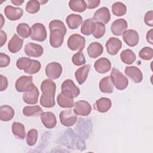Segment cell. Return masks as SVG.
<instances>
[{"label": "cell", "mask_w": 153, "mask_h": 153, "mask_svg": "<svg viewBox=\"0 0 153 153\" xmlns=\"http://www.w3.org/2000/svg\"><path fill=\"white\" fill-rule=\"evenodd\" d=\"M4 13L6 17L10 20H17L20 19L23 13L21 8L14 7L11 5H7L4 9Z\"/></svg>", "instance_id": "cell-17"}, {"label": "cell", "mask_w": 153, "mask_h": 153, "mask_svg": "<svg viewBox=\"0 0 153 153\" xmlns=\"http://www.w3.org/2000/svg\"><path fill=\"white\" fill-rule=\"evenodd\" d=\"M39 93L37 87L34 85L29 90L24 92L23 94V101L29 105H34L38 102Z\"/></svg>", "instance_id": "cell-13"}, {"label": "cell", "mask_w": 153, "mask_h": 153, "mask_svg": "<svg viewBox=\"0 0 153 153\" xmlns=\"http://www.w3.org/2000/svg\"><path fill=\"white\" fill-rule=\"evenodd\" d=\"M62 93L72 98L76 97L80 93L79 88L75 85L71 79L65 80L61 86Z\"/></svg>", "instance_id": "cell-6"}, {"label": "cell", "mask_w": 153, "mask_h": 153, "mask_svg": "<svg viewBox=\"0 0 153 153\" xmlns=\"http://www.w3.org/2000/svg\"><path fill=\"white\" fill-rule=\"evenodd\" d=\"M56 88V84L51 79H46L42 82L41 90L42 94L40 98V104L43 107L49 108L54 106Z\"/></svg>", "instance_id": "cell-2"}, {"label": "cell", "mask_w": 153, "mask_h": 153, "mask_svg": "<svg viewBox=\"0 0 153 153\" xmlns=\"http://www.w3.org/2000/svg\"><path fill=\"white\" fill-rule=\"evenodd\" d=\"M103 51V47L100 43L93 42L87 48V53L90 57L95 59L99 57Z\"/></svg>", "instance_id": "cell-22"}, {"label": "cell", "mask_w": 153, "mask_h": 153, "mask_svg": "<svg viewBox=\"0 0 153 153\" xmlns=\"http://www.w3.org/2000/svg\"><path fill=\"white\" fill-rule=\"evenodd\" d=\"M127 26V22L126 20L123 19H119L112 23L111 26V29L114 35L120 36L126 30Z\"/></svg>", "instance_id": "cell-16"}, {"label": "cell", "mask_w": 153, "mask_h": 153, "mask_svg": "<svg viewBox=\"0 0 153 153\" xmlns=\"http://www.w3.org/2000/svg\"><path fill=\"white\" fill-rule=\"evenodd\" d=\"M10 57L3 53H0V67L1 68L7 67L10 64Z\"/></svg>", "instance_id": "cell-43"}, {"label": "cell", "mask_w": 153, "mask_h": 153, "mask_svg": "<svg viewBox=\"0 0 153 153\" xmlns=\"http://www.w3.org/2000/svg\"><path fill=\"white\" fill-rule=\"evenodd\" d=\"M139 56L143 60H149L153 57V50L149 47H145L140 50L139 53Z\"/></svg>", "instance_id": "cell-40"}, {"label": "cell", "mask_w": 153, "mask_h": 153, "mask_svg": "<svg viewBox=\"0 0 153 153\" xmlns=\"http://www.w3.org/2000/svg\"><path fill=\"white\" fill-rule=\"evenodd\" d=\"M111 14L109 9L107 7H103L97 10L93 17V20L97 22H100L103 24H106L110 20Z\"/></svg>", "instance_id": "cell-14"}, {"label": "cell", "mask_w": 153, "mask_h": 153, "mask_svg": "<svg viewBox=\"0 0 153 153\" xmlns=\"http://www.w3.org/2000/svg\"><path fill=\"white\" fill-rule=\"evenodd\" d=\"M49 29L50 45L53 48L60 47L63 42L64 36L66 33L65 24L60 20H54L50 22Z\"/></svg>", "instance_id": "cell-1"}, {"label": "cell", "mask_w": 153, "mask_h": 153, "mask_svg": "<svg viewBox=\"0 0 153 153\" xmlns=\"http://www.w3.org/2000/svg\"><path fill=\"white\" fill-rule=\"evenodd\" d=\"M0 90L2 91L7 88L8 82L7 78L2 75H0Z\"/></svg>", "instance_id": "cell-45"}, {"label": "cell", "mask_w": 153, "mask_h": 153, "mask_svg": "<svg viewBox=\"0 0 153 153\" xmlns=\"http://www.w3.org/2000/svg\"><path fill=\"white\" fill-rule=\"evenodd\" d=\"M105 26L104 24L100 22H96L94 23V29L93 31V35L94 38L98 39L102 38L105 33Z\"/></svg>", "instance_id": "cell-36"}, {"label": "cell", "mask_w": 153, "mask_h": 153, "mask_svg": "<svg viewBox=\"0 0 153 153\" xmlns=\"http://www.w3.org/2000/svg\"><path fill=\"white\" fill-rule=\"evenodd\" d=\"M95 70L100 74H104L108 72L111 68V63L106 58L102 57L96 60L94 64Z\"/></svg>", "instance_id": "cell-19"}, {"label": "cell", "mask_w": 153, "mask_h": 153, "mask_svg": "<svg viewBox=\"0 0 153 153\" xmlns=\"http://www.w3.org/2000/svg\"><path fill=\"white\" fill-rule=\"evenodd\" d=\"M7 39V34L6 33L3 31L2 30H1L0 32V47H2L4 45V44L6 42Z\"/></svg>", "instance_id": "cell-47"}, {"label": "cell", "mask_w": 153, "mask_h": 153, "mask_svg": "<svg viewBox=\"0 0 153 153\" xmlns=\"http://www.w3.org/2000/svg\"><path fill=\"white\" fill-rule=\"evenodd\" d=\"M31 39L39 42L45 41L47 38V30L44 25L40 23H36L31 27Z\"/></svg>", "instance_id": "cell-4"}, {"label": "cell", "mask_w": 153, "mask_h": 153, "mask_svg": "<svg viewBox=\"0 0 153 153\" xmlns=\"http://www.w3.org/2000/svg\"><path fill=\"white\" fill-rule=\"evenodd\" d=\"M40 8V2L38 1L31 0L27 2L26 6V10L30 14H35L39 11Z\"/></svg>", "instance_id": "cell-38"}, {"label": "cell", "mask_w": 153, "mask_h": 153, "mask_svg": "<svg viewBox=\"0 0 153 153\" xmlns=\"http://www.w3.org/2000/svg\"><path fill=\"white\" fill-rule=\"evenodd\" d=\"M41 63L36 60H32V64L30 66V68L25 71V73L28 74H34L37 73L39 70L41 69Z\"/></svg>", "instance_id": "cell-42"}, {"label": "cell", "mask_w": 153, "mask_h": 153, "mask_svg": "<svg viewBox=\"0 0 153 153\" xmlns=\"http://www.w3.org/2000/svg\"><path fill=\"white\" fill-rule=\"evenodd\" d=\"M94 26V23L93 19H87L82 24L81 27V32L85 35H90L93 33Z\"/></svg>", "instance_id": "cell-33"}, {"label": "cell", "mask_w": 153, "mask_h": 153, "mask_svg": "<svg viewBox=\"0 0 153 153\" xmlns=\"http://www.w3.org/2000/svg\"><path fill=\"white\" fill-rule=\"evenodd\" d=\"M1 27H2V26H3V25H4V18H3V16H2V14H1Z\"/></svg>", "instance_id": "cell-50"}, {"label": "cell", "mask_w": 153, "mask_h": 153, "mask_svg": "<svg viewBox=\"0 0 153 153\" xmlns=\"http://www.w3.org/2000/svg\"><path fill=\"white\" fill-rule=\"evenodd\" d=\"M59 117L60 123L66 127L74 126L77 120V115L72 109L62 111L60 113Z\"/></svg>", "instance_id": "cell-7"}, {"label": "cell", "mask_w": 153, "mask_h": 153, "mask_svg": "<svg viewBox=\"0 0 153 153\" xmlns=\"http://www.w3.org/2000/svg\"><path fill=\"white\" fill-rule=\"evenodd\" d=\"M42 108L38 106H27L23 109V113L27 117H37L41 115L42 113Z\"/></svg>", "instance_id": "cell-31"}, {"label": "cell", "mask_w": 153, "mask_h": 153, "mask_svg": "<svg viewBox=\"0 0 153 153\" xmlns=\"http://www.w3.org/2000/svg\"><path fill=\"white\" fill-rule=\"evenodd\" d=\"M74 111L78 115L87 116L91 111L90 104L85 100H79L75 103Z\"/></svg>", "instance_id": "cell-10"}, {"label": "cell", "mask_w": 153, "mask_h": 153, "mask_svg": "<svg viewBox=\"0 0 153 153\" xmlns=\"http://www.w3.org/2000/svg\"><path fill=\"white\" fill-rule=\"evenodd\" d=\"M14 115V110L8 105H2L0 107V119L2 121L11 120Z\"/></svg>", "instance_id": "cell-25"}, {"label": "cell", "mask_w": 153, "mask_h": 153, "mask_svg": "<svg viewBox=\"0 0 153 153\" xmlns=\"http://www.w3.org/2000/svg\"><path fill=\"white\" fill-rule=\"evenodd\" d=\"M90 69V65H84L78 69H77L75 73V78L79 85L82 84L87 78L88 72Z\"/></svg>", "instance_id": "cell-24"}, {"label": "cell", "mask_w": 153, "mask_h": 153, "mask_svg": "<svg viewBox=\"0 0 153 153\" xmlns=\"http://www.w3.org/2000/svg\"><path fill=\"white\" fill-rule=\"evenodd\" d=\"M41 120L44 126L47 128L54 127L57 123L56 116L51 112H42L41 115Z\"/></svg>", "instance_id": "cell-20"}, {"label": "cell", "mask_w": 153, "mask_h": 153, "mask_svg": "<svg viewBox=\"0 0 153 153\" xmlns=\"http://www.w3.org/2000/svg\"><path fill=\"white\" fill-rule=\"evenodd\" d=\"M120 57L123 63L127 65H131L135 61L136 56L132 50L126 49L121 53Z\"/></svg>", "instance_id": "cell-30"}, {"label": "cell", "mask_w": 153, "mask_h": 153, "mask_svg": "<svg viewBox=\"0 0 153 153\" xmlns=\"http://www.w3.org/2000/svg\"><path fill=\"white\" fill-rule=\"evenodd\" d=\"M110 77L113 85L117 89L123 90L127 87L128 84V80L127 78L117 68H112Z\"/></svg>", "instance_id": "cell-3"}, {"label": "cell", "mask_w": 153, "mask_h": 153, "mask_svg": "<svg viewBox=\"0 0 153 153\" xmlns=\"http://www.w3.org/2000/svg\"><path fill=\"white\" fill-rule=\"evenodd\" d=\"M25 54L29 57H39L42 55L44 50L41 45L29 42L25 45Z\"/></svg>", "instance_id": "cell-11"}, {"label": "cell", "mask_w": 153, "mask_h": 153, "mask_svg": "<svg viewBox=\"0 0 153 153\" xmlns=\"http://www.w3.org/2000/svg\"><path fill=\"white\" fill-rule=\"evenodd\" d=\"M99 89L102 93H112L114 90V85L109 76L104 77L100 80L99 82Z\"/></svg>", "instance_id": "cell-28"}, {"label": "cell", "mask_w": 153, "mask_h": 153, "mask_svg": "<svg viewBox=\"0 0 153 153\" xmlns=\"http://www.w3.org/2000/svg\"><path fill=\"white\" fill-rule=\"evenodd\" d=\"M123 38L125 43L130 47L136 46L139 40L138 33L133 29L126 30L123 33Z\"/></svg>", "instance_id": "cell-12"}, {"label": "cell", "mask_w": 153, "mask_h": 153, "mask_svg": "<svg viewBox=\"0 0 153 153\" xmlns=\"http://www.w3.org/2000/svg\"><path fill=\"white\" fill-rule=\"evenodd\" d=\"M23 40L18 36L17 34H14L8 44V50L12 53H16L22 47Z\"/></svg>", "instance_id": "cell-23"}, {"label": "cell", "mask_w": 153, "mask_h": 153, "mask_svg": "<svg viewBox=\"0 0 153 153\" xmlns=\"http://www.w3.org/2000/svg\"><path fill=\"white\" fill-rule=\"evenodd\" d=\"M38 139V131L35 129L32 128L30 129L27 133L26 136V142L29 146H33L34 145Z\"/></svg>", "instance_id": "cell-39"}, {"label": "cell", "mask_w": 153, "mask_h": 153, "mask_svg": "<svg viewBox=\"0 0 153 153\" xmlns=\"http://www.w3.org/2000/svg\"><path fill=\"white\" fill-rule=\"evenodd\" d=\"M85 44V38L79 34H73L71 35L68 40V48L72 51H82Z\"/></svg>", "instance_id": "cell-5"}, {"label": "cell", "mask_w": 153, "mask_h": 153, "mask_svg": "<svg viewBox=\"0 0 153 153\" xmlns=\"http://www.w3.org/2000/svg\"><path fill=\"white\" fill-rule=\"evenodd\" d=\"M33 78L32 76H22L19 78L15 84L16 89L19 92H25L31 88H32L35 85L32 82Z\"/></svg>", "instance_id": "cell-8"}, {"label": "cell", "mask_w": 153, "mask_h": 153, "mask_svg": "<svg viewBox=\"0 0 153 153\" xmlns=\"http://www.w3.org/2000/svg\"><path fill=\"white\" fill-rule=\"evenodd\" d=\"M152 18H153V11L152 10H151V11H149L148 12H146V13L145 14V17H144V21H145V23L152 27L153 26V22H152Z\"/></svg>", "instance_id": "cell-44"}, {"label": "cell", "mask_w": 153, "mask_h": 153, "mask_svg": "<svg viewBox=\"0 0 153 153\" xmlns=\"http://www.w3.org/2000/svg\"><path fill=\"white\" fill-rule=\"evenodd\" d=\"M32 59H30L29 57H22L17 60L16 62V66L18 69L23 70L25 72L30 68L32 64Z\"/></svg>", "instance_id": "cell-37"}, {"label": "cell", "mask_w": 153, "mask_h": 153, "mask_svg": "<svg viewBox=\"0 0 153 153\" xmlns=\"http://www.w3.org/2000/svg\"><path fill=\"white\" fill-rule=\"evenodd\" d=\"M125 74L136 83H139L142 81V73L141 71L136 66H127L125 69Z\"/></svg>", "instance_id": "cell-18"}, {"label": "cell", "mask_w": 153, "mask_h": 153, "mask_svg": "<svg viewBox=\"0 0 153 153\" xmlns=\"http://www.w3.org/2000/svg\"><path fill=\"white\" fill-rule=\"evenodd\" d=\"M62 72V67L57 62H54L48 64L45 68L46 75L50 79H56L60 77Z\"/></svg>", "instance_id": "cell-9"}, {"label": "cell", "mask_w": 153, "mask_h": 153, "mask_svg": "<svg viewBox=\"0 0 153 153\" xmlns=\"http://www.w3.org/2000/svg\"><path fill=\"white\" fill-rule=\"evenodd\" d=\"M57 102L59 106L63 108H71L74 106L73 98L60 93L57 97Z\"/></svg>", "instance_id": "cell-26"}, {"label": "cell", "mask_w": 153, "mask_h": 153, "mask_svg": "<svg viewBox=\"0 0 153 153\" xmlns=\"http://www.w3.org/2000/svg\"><path fill=\"white\" fill-rule=\"evenodd\" d=\"M87 7L89 9H93L99 6L100 1L99 0H87L85 1Z\"/></svg>", "instance_id": "cell-46"}, {"label": "cell", "mask_w": 153, "mask_h": 153, "mask_svg": "<svg viewBox=\"0 0 153 153\" xmlns=\"http://www.w3.org/2000/svg\"><path fill=\"white\" fill-rule=\"evenodd\" d=\"M69 6L72 11L79 13L84 11L87 8V4L83 0H71L69 2Z\"/></svg>", "instance_id": "cell-32"}, {"label": "cell", "mask_w": 153, "mask_h": 153, "mask_svg": "<svg viewBox=\"0 0 153 153\" xmlns=\"http://www.w3.org/2000/svg\"><path fill=\"white\" fill-rule=\"evenodd\" d=\"M73 63L76 66H81L85 63V59L82 51H79L72 57Z\"/></svg>", "instance_id": "cell-41"}, {"label": "cell", "mask_w": 153, "mask_h": 153, "mask_svg": "<svg viewBox=\"0 0 153 153\" xmlns=\"http://www.w3.org/2000/svg\"><path fill=\"white\" fill-rule=\"evenodd\" d=\"M122 42L117 38L111 37L106 43V47L108 54L110 55H115L121 48Z\"/></svg>", "instance_id": "cell-15"}, {"label": "cell", "mask_w": 153, "mask_h": 153, "mask_svg": "<svg viewBox=\"0 0 153 153\" xmlns=\"http://www.w3.org/2000/svg\"><path fill=\"white\" fill-rule=\"evenodd\" d=\"M11 2L13 4L16 5H22L24 2V1L23 0H22V1H20V0H12Z\"/></svg>", "instance_id": "cell-49"}, {"label": "cell", "mask_w": 153, "mask_h": 153, "mask_svg": "<svg viewBox=\"0 0 153 153\" xmlns=\"http://www.w3.org/2000/svg\"><path fill=\"white\" fill-rule=\"evenodd\" d=\"M17 33L23 38H27L31 35V28L26 23H20L16 29Z\"/></svg>", "instance_id": "cell-35"}, {"label": "cell", "mask_w": 153, "mask_h": 153, "mask_svg": "<svg viewBox=\"0 0 153 153\" xmlns=\"http://www.w3.org/2000/svg\"><path fill=\"white\" fill-rule=\"evenodd\" d=\"M152 32L153 29L149 30L146 34V39L147 41L151 44H153V36H152Z\"/></svg>", "instance_id": "cell-48"}, {"label": "cell", "mask_w": 153, "mask_h": 153, "mask_svg": "<svg viewBox=\"0 0 153 153\" xmlns=\"http://www.w3.org/2000/svg\"><path fill=\"white\" fill-rule=\"evenodd\" d=\"M112 11L116 16H122L126 13V5L121 2H116L112 5Z\"/></svg>", "instance_id": "cell-34"}, {"label": "cell", "mask_w": 153, "mask_h": 153, "mask_svg": "<svg viewBox=\"0 0 153 153\" xmlns=\"http://www.w3.org/2000/svg\"><path fill=\"white\" fill-rule=\"evenodd\" d=\"M11 129L13 134L17 139H25L26 136V131L25 126L22 123L19 122H14L12 124Z\"/></svg>", "instance_id": "cell-29"}, {"label": "cell", "mask_w": 153, "mask_h": 153, "mask_svg": "<svg viewBox=\"0 0 153 153\" xmlns=\"http://www.w3.org/2000/svg\"><path fill=\"white\" fill-rule=\"evenodd\" d=\"M111 100L107 97H101L96 100L94 105V108L101 113L107 112L111 107Z\"/></svg>", "instance_id": "cell-21"}, {"label": "cell", "mask_w": 153, "mask_h": 153, "mask_svg": "<svg viewBox=\"0 0 153 153\" xmlns=\"http://www.w3.org/2000/svg\"><path fill=\"white\" fill-rule=\"evenodd\" d=\"M66 22L70 29H77L82 23V18L79 15L72 14L66 17Z\"/></svg>", "instance_id": "cell-27"}]
</instances>
